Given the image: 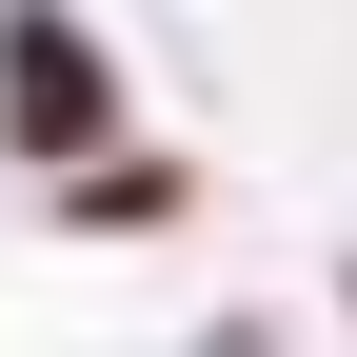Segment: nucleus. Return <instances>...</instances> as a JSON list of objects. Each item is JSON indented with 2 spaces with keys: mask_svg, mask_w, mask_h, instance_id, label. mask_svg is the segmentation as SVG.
<instances>
[{
  "mask_svg": "<svg viewBox=\"0 0 357 357\" xmlns=\"http://www.w3.org/2000/svg\"><path fill=\"white\" fill-rule=\"evenodd\" d=\"M0 79H20V139H100V60H79L60 20H20V60H0Z\"/></svg>",
  "mask_w": 357,
  "mask_h": 357,
  "instance_id": "obj_1",
  "label": "nucleus"
}]
</instances>
